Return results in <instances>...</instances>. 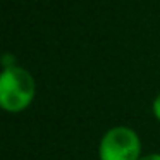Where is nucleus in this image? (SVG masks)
<instances>
[{"label":"nucleus","instance_id":"obj_4","mask_svg":"<svg viewBox=\"0 0 160 160\" xmlns=\"http://www.w3.org/2000/svg\"><path fill=\"white\" fill-rule=\"evenodd\" d=\"M139 160H160V153H152V155L141 157Z\"/></svg>","mask_w":160,"mask_h":160},{"label":"nucleus","instance_id":"obj_3","mask_svg":"<svg viewBox=\"0 0 160 160\" xmlns=\"http://www.w3.org/2000/svg\"><path fill=\"white\" fill-rule=\"evenodd\" d=\"M153 114H155V117L160 121V95L155 98V102H153Z\"/></svg>","mask_w":160,"mask_h":160},{"label":"nucleus","instance_id":"obj_2","mask_svg":"<svg viewBox=\"0 0 160 160\" xmlns=\"http://www.w3.org/2000/svg\"><path fill=\"white\" fill-rule=\"evenodd\" d=\"M141 143L131 128L117 126L103 134L98 146L100 160H139Z\"/></svg>","mask_w":160,"mask_h":160},{"label":"nucleus","instance_id":"obj_1","mask_svg":"<svg viewBox=\"0 0 160 160\" xmlns=\"http://www.w3.org/2000/svg\"><path fill=\"white\" fill-rule=\"evenodd\" d=\"M35 81L22 67H5L0 76V105L7 112H21L33 102Z\"/></svg>","mask_w":160,"mask_h":160}]
</instances>
